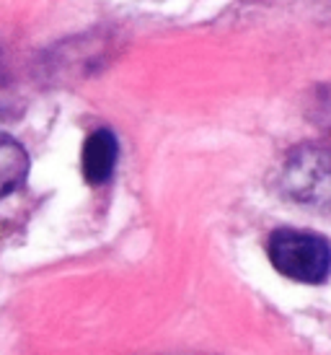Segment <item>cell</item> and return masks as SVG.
<instances>
[{
    "label": "cell",
    "instance_id": "cell-3",
    "mask_svg": "<svg viewBox=\"0 0 331 355\" xmlns=\"http://www.w3.org/2000/svg\"><path fill=\"white\" fill-rule=\"evenodd\" d=\"M26 168H29V161L24 148L16 140L0 135V198L19 187L21 179L26 177Z\"/></svg>",
    "mask_w": 331,
    "mask_h": 355
},
{
    "label": "cell",
    "instance_id": "cell-2",
    "mask_svg": "<svg viewBox=\"0 0 331 355\" xmlns=\"http://www.w3.org/2000/svg\"><path fill=\"white\" fill-rule=\"evenodd\" d=\"M117 164V138L109 130L91 132L83 146V177L91 184H104Z\"/></svg>",
    "mask_w": 331,
    "mask_h": 355
},
{
    "label": "cell",
    "instance_id": "cell-1",
    "mask_svg": "<svg viewBox=\"0 0 331 355\" xmlns=\"http://www.w3.org/2000/svg\"><path fill=\"white\" fill-rule=\"evenodd\" d=\"M269 259L277 272L298 283H323L331 270V247L311 231H274Z\"/></svg>",
    "mask_w": 331,
    "mask_h": 355
}]
</instances>
